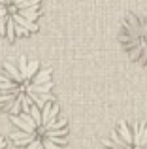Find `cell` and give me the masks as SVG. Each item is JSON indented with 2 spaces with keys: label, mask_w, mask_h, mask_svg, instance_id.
<instances>
[{
  "label": "cell",
  "mask_w": 147,
  "mask_h": 149,
  "mask_svg": "<svg viewBox=\"0 0 147 149\" xmlns=\"http://www.w3.org/2000/svg\"><path fill=\"white\" fill-rule=\"evenodd\" d=\"M104 149H147V123L121 121L102 142Z\"/></svg>",
  "instance_id": "5b68a950"
},
{
  "label": "cell",
  "mask_w": 147,
  "mask_h": 149,
  "mask_svg": "<svg viewBox=\"0 0 147 149\" xmlns=\"http://www.w3.org/2000/svg\"><path fill=\"white\" fill-rule=\"evenodd\" d=\"M0 149H8V143H6V140L0 136Z\"/></svg>",
  "instance_id": "8992f818"
},
{
  "label": "cell",
  "mask_w": 147,
  "mask_h": 149,
  "mask_svg": "<svg viewBox=\"0 0 147 149\" xmlns=\"http://www.w3.org/2000/svg\"><path fill=\"white\" fill-rule=\"evenodd\" d=\"M53 70L36 58L17 57L4 62L0 72V108L19 115L53 100Z\"/></svg>",
  "instance_id": "6da1fadb"
},
{
  "label": "cell",
  "mask_w": 147,
  "mask_h": 149,
  "mask_svg": "<svg viewBox=\"0 0 147 149\" xmlns=\"http://www.w3.org/2000/svg\"><path fill=\"white\" fill-rule=\"evenodd\" d=\"M11 127L17 149H66L68 123L53 100L11 115Z\"/></svg>",
  "instance_id": "7a4b0ae2"
},
{
  "label": "cell",
  "mask_w": 147,
  "mask_h": 149,
  "mask_svg": "<svg viewBox=\"0 0 147 149\" xmlns=\"http://www.w3.org/2000/svg\"><path fill=\"white\" fill-rule=\"evenodd\" d=\"M42 0H0V38L17 40L38 30Z\"/></svg>",
  "instance_id": "3957f363"
},
{
  "label": "cell",
  "mask_w": 147,
  "mask_h": 149,
  "mask_svg": "<svg viewBox=\"0 0 147 149\" xmlns=\"http://www.w3.org/2000/svg\"><path fill=\"white\" fill-rule=\"evenodd\" d=\"M119 44L136 64H147V15L128 13L119 29Z\"/></svg>",
  "instance_id": "277c9868"
}]
</instances>
